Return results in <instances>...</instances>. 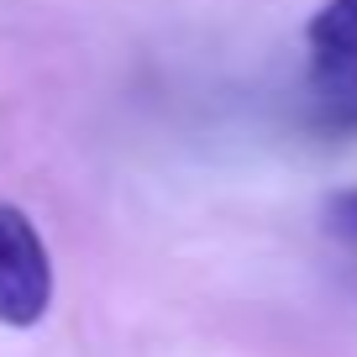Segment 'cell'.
<instances>
[{
    "instance_id": "6da1fadb",
    "label": "cell",
    "mask_w": 357,
    "mask_h": 357,
    "mask_svg": "<svg viewBox=\"0 0 357 357\" xmlns=\"http://www.w3.org/2000/svg\"><path fill=\"white\" fill-rule=\"evenodd\" d=\"M310 47V126L357 137V0H326L305 26Z\"/></svg>"
},
{
    "instance_id": "7a4b0ae2",
    "label": "cell",
    "mask_w": 357,
    "mask_h": 357,
    "mask_svg": "<svg viewBox=\"0 0 357 357\" xmlns=\"http://www.w3.org/2000/svg\"><path fill=\"white\" fill-rule=\"evenodd\" d=\"M53 305V257L22 205L0 200V326H37Z\"/></svg>"
},
{
    "instance_id": "3957f363",
    "label": "cell",
    "mask_w": 357,
    "mask_h": 357,
    "mask_svg": "<svg viewBox=\"0 0 357 357\" xmlns=\"http://www.w3.org/2000/svg\"><path fill=\"white\" fill-rule=\"evenodd\" d=\"M326 231L357 252V190H342V195L326 200Z\"/></svg>"
}]
</instances>
